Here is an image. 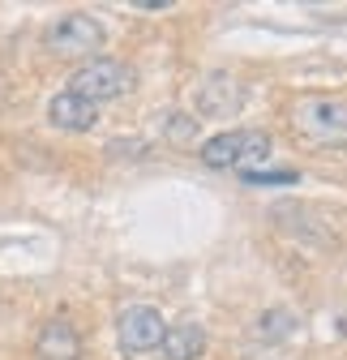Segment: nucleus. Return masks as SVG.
Here are the masks:
<instances>
[{
  "instance_id": "nucleus-1",
  "label": "nucleus",
  "mask_w": 347,
  "mask_h": 360,
  "mask_svg": "<svg viewBox=\"0 0 347 360\" xmlns=\"http://www.w3.org/2000/svg\"><path fill=\"white\" fill-rule=\"evenodd\" d=\"M202 163L214 172H257L266 167L270 159V133L262 129H228V133H214V138L202 142Z\"/></svg>"
},
{
  "instance_id": "nucleus-2",
  "label": "nucleus",
  "mask_w": 347,
  "mask_h": 360,
  "mask_svg": "<svg viewBox=\"0 0 347 360\" xmlns=\"http://www.w3.org/2000/svg\"><path fill=\"white\" fill-rule=\"evenodd\" d=\"M138 86V73L129 69L124 60H112V56H99V60H86L73 69L69 77V95L86 99V103H112V99H124L129 90Z\"/></svg>"
},
{
  "instance_id": "nucleus-3",
  "label": "nucleus",
  "mask_w": 347,
  "mask_h": 360,
  "mask_svg": "<svg viewBox=\"0 0 347 360\" xmlns=\"http://www.w3.org/2000/svg\"><path fill=\"white\" fill-rule=\"evenodd\" d=\"M292 124L300 138L317 146H347V103L330 95H305L292 108Z\"/></svg>"
},
{
  "instance_id": "nucleus-4",
  "label": "nucleus",
  "mask_w": 347,
  "mask_h": 360,
  "mask_svg": "<svg viewBox=\"0 0 347 360\" xmlns=\"http://www.w3.org/2000/svg\"><path fill=\"white\" fill-rule=\"evenodd\" d=\"M103 39H107V30H103V22L95 13H65L43 30V43H48L56 56H69V60L95 56L103 48Z\"/></svg>"
},
{
  "instance_id": "nucleus-5",
  "label": "nucleus",
  "mask_w": 347,
  "mask_h": 360,
  "mask_svg": "<svg viewBox=\"0 0 347 360\" xmlns=\"http://www.w3.org/2000/svg\"><path fill=\"white\" fill-rule=\"evenodd\" d=\"M167 335V322H163V313L150 309V304H133V309H124L120 313V322H116V339L124 352H133V356H146L163 343Z\"/></svg>"
},
{
  "instance_id": "nucleus-6",
  "label": "nucleus",
  "mask_w": 347,
  "mask_h": 360,
  "mask_svg": "<svg viewBox=\"0 0 347 360\" xmlns=\"http://www.w3.org/2000/svg\"><path fill=\"white\" fill-rule=\"evenodd\" d=\"M240 103H244V90H240V82H236L232 73H210V77L197 86V112L210 116V120L236 116Z\"/></svg>"
},
{
  "instance_id": "nucleus-7",
  "label": "nucleus",
  "mask_w": 347,
  "mask_h": 360,
  "mask_svg": "<svg viewBox=\"0 0 347 360\" xmlns=\"http://www.w3.org/2000/svg\"><path fill=\"white\" fill-rule=\"evenodd\" d=\"M39 360H81V330L69 318H48L34 335Z\"/></svg>"
},
{
  "instance_id": "nucleus-8",
  "label": "nucleus",
  "mask_w": 347,
  "mask_h": 360,
  "mask_svg": "<svg viewBox=\"0 0 347 360\" xmlns=\"http://www.w3.org/2000/svg\"><path fill=\"white\" fill-rule=\"evenodd\" d=\"M48 120L56 129H65V133H86V129L99 124V108L77 99V95H69V90H60V95L48 103Z\"/></svg>"
},
{
  "instance_id": "nucleus-9",
  "label": "nucleus",
  "mask_w": 347,
  "mask_h": 360,
  "mask_svg": "<svg viewBox=\"0 0 347 360\" xmlns=\"http://www.w3.org/2000/svg\"><path fill=\"white\" fill-rule=\"evenodd\" d=\"M159 352H163V360H202V352H206V330H202L197 322L167 326Z\"/></svg>"
},
{
  "instance_id": "nucleus-10",
  "label": "nucleus",
  "mask_w": 347,
  "mask_h": 360,
  "mask_svg": "<svg viewBox=\"0 0 347 360\" xmlns=\"http://www.w3.org/2000/svg\"><path fill=\"white\" fill-rule=\"evenodd\" d=\"M296 330H300V318H296L292 309H266L262 318H257V326H253V335L262 339V343H283Z\"/></svg>"
},
{
  "instance_id": "nucleus-11",
  "label": "nucleus",
  "mask_w": 347,
  "mask_h": 360,
  "mask_svg": "<svg viewBox=\"0 0 347 360\" xmlns=\"http://www.w3.org/2000/svg\"><path fill=\"white\" fill-rule=\"evenodd\" d=\"M163 138L171 146H193L197 142V120L189 112H167L163 116Z\"/></svg>"
},
{
  "instance_id": "nucleus-12",
  "label": "nucleus",
  "mask_w": 347,
  "mask_h": 360,
  "mask_svg": "<svg viewBox=\"0 0 347 360\" xmlns=\"http://www.w3.org/2000/svg\"><path fill=\"white\" fill-rule=\"evenodd\" d=\"M240 180H244V185H296L300 176L296 172H266L262 167V172H244Z\"/></svg>"
},
{
  "instance_id": "nucleus-13",
  "label": "nucleus",
  "mask_w": 347,
  "mask_h": 360,
  "mask_svg": "<svg viewBox=\"0 0 347 360\" xmlns=\"http://www.w3.org/2000/svg\"><path fill=\"white\" fill-rule=\"evenodd\" d=\"M107 155H146V142H138V138H129V142H112V146H107Z\"/></svg>"
},
{
  "instance_id": "nucleus-14",
  "label": "nucleus",
  "mask_w": 347,
  "mask_h": 360,
  "mask_svg": "<svg viewBox=\"0 0 347 360\" xmlns=\"http://www.w3.org/2000/svg\"><path fill=\"white\" fill-rule=\"evenodd\" d=\"M5 103H9V77L0 73V108H5Z\"/></svg>"
}]
</instances>
